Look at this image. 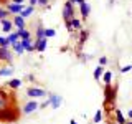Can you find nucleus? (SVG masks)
Segmentation results:
<instances>
[{"mask_svg":"<svg viewBox=\"0 0 132 124\" xmlns=\"http://www.w3.org/2000/svg\"><path fill=\"white\" fill-rule=\"evenodd\" d=\"M106 71V66H96V69H94V78H96V80H101L102 78V73Z\"/></svg>","mask_w":132,"mask_h":124,"instance_id":"412c9836","label":"nucleus"},{"mask_svg":"<svg viewBox=\"0 0 132 124\" xmlns=\"http://www.w3.org/2000/svg\"><path fill=\"white\" fill-rule=\"evenodd\" d=\"M48 106H50V99H48V96H46V99H45V101L41 103L38 107H40V109H45V107H48Z\"/></svg>","mask_w":132,"mask_h":124,"instance_id":"473e14b6","label":"nucleus"},{"mask_svg":"<svg viewBox=\"0 0 132 124\" xmlns=\"http://www.w3.org/2000/svg\"><path fill=\"white\" fill-rule=\"evenodd\" d=\"M74 18V3L71 0H66L64 2V7H63V20L68 22V20Z\"/></svg>","mask_w":132,"mask_h":124,"instance_id":"7ed1b4c3","label":"nucleus"},{"mask_svg":"<svg viewBox=\"0 0 132 124\" xmlns=\"http://www.w3.org/2000/svg\"><path fill=\"white\" fill-rule=\"evenodd\" d=\"M43 36H45V27L40 23L38 27H36V40H38V38H43Z\"/></svg>","mask_w":132,"mask_h":124,"instance_id":"bb28decb","label":"nucleus"},{"mask_svg":"<svg viewBox=\"0 0 132 124\" xmlns=\"http://www.w3.org/2000/svg\"><path fill=\"white\" fill-rule=\"evenodd\" d=\"M48 99H50V106L53 109H58L61 106V103H63V98L60 94H55V93H48Z\"/></svg>","mask_w":132,"mask_h":124,"instance_id":"0eeeda50","label":"nucleus"},{"mask_svg":"<svg viewBox=\"0 0 132 124\" xmlns=\"http://www.w3.org/2000/svg\"><path fill=\"white\" fill-rule=\"evenodd\" d=\"M12 48H13V51H15V53H16L18 56H20V55H23V53H25V48L22 47V43H20V41H18V43H15V45H13Z\"/></svg>","mask_w":132,"mask_h":124,"instance_id":"b1692460","label":"nucleus"},{"mask_svg":"<svg viewBox=\"0 0 132 124\" xmlns=\"http://www.w3.org/2000/svg\"><path fill=\"white\" fill-rule=\"evenodd\" d=\"M38 103H36V99H30V101H27L23 104V107H22V113L23 114H31V113H35L36 109H38Z\"/></svg>","mask_w":132,"mask_h":124,"instance_id":"423d86ee","label":"nucleus"},{"mask_svg":"<svg viewBox=\"0 0 132 124\" xmlns=\"http://www.w3.org/2000/svg\"><path fill=\"white\" fill-rule=\"evenodd\" d=\"M116 94H117V86L106 84L104 86V104H114Z\"/></svg>","mask_w":132,"mask_h":124,"instance_id":"f03ea898","label":"nucleus"},{"mask_svg":"<svg viewBox=\"0 0 132 124\" xmlns=\"http://www.w3.org/2000/svg\"><path fill=\"white\" fill-rule=\"evenodd\" d=\"M0 27H2V32L10 33L12 28H13V22H12V20H8V18H3V20H0Z\"/></svg>","mask_w":132,"mask_h":124,"instance_id":"ddd939ff","label":"nucleus"},{"mask_svg":"<svg viewBox=\"0 0 132 124\" xmlns=\"http://www.w3.org/2000/svg\"><path fill=\"white\" fill-rule=\"evenodd\" d=\"M88 36H89V32L88 30H81L79 32V45H84L86 40H88Z\"/></svg>","mask_w":132,"mask_h":124,"instance_id":"5701e85b","label":"nucleus"},{"mask_svg":"<svg viewBox=\"0 0 132 124\" xmlns=\"http://www.w3.org/2000/svg\"><path fill=\"white\" fill-rule=\"evenodd\" d=\"M0 47H3V48H10V45H8V40H7V36H2V35H0Z\"/></svg>","mask_w":132,"mask_h":124,"instance_id":"c85d7f7f","label":"nucleus"},{"mask_svg":"<svg viewBox=\"0 0 132 124\" xmlns=\"http://www.w3.org/2000/svg\"><path fill=\"white\" fill-rule=\"evenodd\" d=\"M126 124H132V121H127V122H126Z\"/></svg>","mask_w":132,"mask_h":124,"instance_id":"ea45409f","label":"nucleus"},{"mask_svg":"<svg viewBox=\"0 0 132 124\" xmlns=\"http://www.w3.org/2000/svg\"><path fill=\"white\" fill-rule=\"evenodd\" d=\"M38 5L40 7H48L50 5V0H38Z\"/></svg>","mask_w":132,"mask_h":124,"instance_id":"72a5a7b5","label":"nucleus"},{"mask_svg":"<svg viewBox=\"0 0 132 124\" xmlns=\"http://www.w3.org/2000/svg\"><path fill=\"white\" fill-rule=\"evenodd\" d=\"M101 80L104 81V84H112V73H111V71H104Z\"/></svg>","mask_w":132,"mask_h":124,"instance_id":"aec40b11","label":"nucleus"},{"mask_svg":"<svg viewBox=\"0 0 132 124\" xmlns=\"http://www.w3.org/2000/svg\"><path fill=\"white\" fill-rule=\"evenodd\" d=\"M107 63H109V58H107V56H101V58H99V65H101V66H106Z\"/></svg>","mask_w":132,"mask_h":124,"instance_id":"7c9ffc66","label":"nucleus"},{"mask_svg":"<svg viewBox=\"0 0 132 124\" xmlns=\"http://www.w3.org/2000/svg\"><path fill=\"white\" fill-rule=\"evenodd\" d=\"M20 33V38H31V32L28 28H23V30H16Z\"/></svg>","mask_w":132,"mask_h":124,"instance_id":"393cba45","label":"nucleus"},{"mask_svg":"<svg viewBox=\"0 0 132 124\" xmlns=\"http://www.w3.org/2000/svg\"><path fill=\"white\" fill-rule=\"evenodd\" d=\"M13 66H5V68H0V76H7V78H10V76H13Z\"/></svg>","mask_w":132,"mask_h":124,"instance_id":"f3484780","label":"nucleus"},{"mask_svg":"<svg viewBox=\"0 0 132 124\" xmlns=\"http://www.w3.org/2000/svg\"><path fill=\"white\" fill-rule=\"evenodd\" d=\"M69 22H71V28H73V30H76V32H81L82 30V22H81L79 18L74 17V18H71Z\"/></svg>","mask_w":132,"mask_h":124,"instance_id":"dca6fc26","label":"nucleus"},{"mask_svg":"<svg viewBox=\"0 0 132 124\" xmlns=\"http://www.w3.org/2000/svg\"><path fill=\"white\" fill-rule=\"evenodd\" d=\"M13 27H16V30H23V28H27V22H25V18L22 15H13Z\"/></svg>","mask_w":132,"mask_h":124,"instance_id":"1a4fd4ad","label":"nucleus"},{"mask_svg":"<svg viewBox=\"0 0 132 124\" xmlns=\"http://www.w3.org/2000/svg\"><path fill=\"white\" fill-rule=\"evenodd\" d=\"M23 8H25L23 3H13V2H10V3L7 5V10L10 12V13H13V15H18L20 12L23 10Z\"/></svg>","mask_w":132,"mask_h":124,"instance_id":"9b49d317","label":"nucleus"},{"mask_svg":"<svg viewBox=\"0 0 132 124\" xmlns=\"http://www.w3.org/2000/svg\"><path fill=\"white\" fill-rule=\"evenodd\" d=\"M20 43H22V47L25 48V51H28V53L36 51V47H35V43H33L31 38H20Z\"/></svg>","mask_w":132,"mask_h":124,"instance_id":"6e6552de","label":"nucleus"},{"mask_svg":"<svg viewBox=\"0 0 132 124\" xmlns=\"http://www.w3.org/2000/svg\"><path fill=\"white\" fill-rule=\"evenodd\" d=\"M79 13H81V17H82L84 20L88 18L89 13H91V5H89L88 2H86V0H84L82 3H79Z\"/></svg>","mask_w":132,"mask_h":124,"instance_id":"f8f14e48","label":"nucleus"},{"mask_svg":"<svg viewBox=\"0 0 132 124\" xmlns=\"http://www.w3.org/2000/svg\"><path fill=\"white\" fill-rule=\"evenodd\" d=\"M101 121H102V111H101V109H97V111H96V114H94V118H93V122H94V124H99Z\"/></svg>","mask_w":132,"mask_h":124,"instance_id":"a878e982","label":"nucleus"},{"mask_svg":"<svg viewBox=\"0 0 132 124\" xmlns=\"http://www.w3.org/2000/svg\"><path fill=\"white\" fill-rule=\"evenodd\" d=\"M7 86H8V88H12V89H18L20 86H22V80H16V78H13V80H8Z\"/></svg>","mask_w":132,"mask_h":124,"instance_id":"a211bd4d","label":"nucleus"},{"mask_svg":"<svg viewBox=\"0 0 132 124\" xmlns=\"http://www.w3.org/2000/svg\"><path fill=\"white\" fill-rule=\"evenodd\" d=\"M0 61H12V53H10V50L8 48H3V47H0Z\"/></svg>","mask_w":132,"mask_h":124,"instance_id":"4468645a","label":"nucleus"},{"mask_svg":"<svg viewBox=\"0 0 132 124\" xmlns=\"http://www.w3.org/2000/svg\"><path fill=\"white\" fill-rule=\"evenodd\" d=\"M16 119H18V111L15 109V106H8L0 111V121L2 122H15Z\"/></svg>","mask_w":132,"mask_h":124,"instance_id":"f257e3e1","label":"nucleus"},{"mask_svg":"<svg viewBox=\"0 0 132 124\" xmlns=\"http://www.w3.org/2000/svg\"><path fill=\"white\" fill-rule=\"evenodd\" d=\"M7 40H8V45L13 47L15 43H18V41H20V33L18 32H10V33H8V36H7Z\"/></svg>","mask_w":132,"mask_h":124,"instance_id":"2eb2a0df","label":"nucleus"},{"mask_svg":"<svg viewBox=\"0 0 132 124\" xmlns=\"http://www.w3.org/2000/svg\"><path fill=\"white\" fill-rule=\"evenodd\" d=\"M35 47H36V51L43 53L45 50H46V47H48V38H46V36H43V38H38V40L35 38Z\"/></svg>","mask_w":132,"mask_h":124,"instance_id":"9d476101","label":"nucleus"},{"mask_svg":"<svg viewBox=\"0 0 132 124\" xmlns=\"http://www.w3.org/2000/svg\"><path fill=\"white\" fill-rule=\"evenodd\" d=\"M71 2H73V3H78V5H79V3H82L84 0H71Z\"/></svg>","mask_w":132,"mask_h":124,"instance_id":"c9c22d12","label":"nucleus"},{"mask_svg":"<svg viewBox=\"0 0 132 124\" xmlns=\"http://www.w3.org/2000/svg\"><path fill=\"white\" fill-rule=\"evenodd\" d=\"M116 122H117V124H126V122H127V119L124 118V114H122L119 109L116 111Z\"/></svg>","mask_w":132,"mask_h":124,"instance_id":"4be33fe9","label":"nucleus"},{"mask_svg":"<svg viewBox=\"0 0 132 124\" xmlns=\"http://www.w3.org/2000/svg\"><path fill=\"white\" fill-rule=\"evenodd\" d=\"M69 124H78V122L74 121V119H71V121H69Z\"/></svg>","mask_w":132,"mask_h":124,"instance_id":"58836bf2","label":"nucleus"},{"mask_svg":"<svg viewBox=\"0 0 132 124\" xmlns=\"http://www.w3.org/2000/svg\"><path fill=\"white\" fill-rule=\"evenodd\" d=\"M33 12H35V7H31V5H28V7H25V8H23V10H22V12H20V13H18V15H22V17H23V18H28V17H30V15L33 13Z\"/></svg>","mask_w":132,"mask_h":124,"instance_id":"6ab92c4d","label":"nucleus"},{"mask_svg":"<svg viewBox=\"0 0 132 124\" xmlns=\"http://www.w3.org/2000/svg\"><path fill=\"white\" fill-rule=\"evenodd\" d=\"M129 71H132V65H126L121 68V73H129Z\"/></svg>","mask_w":132,"mask_h":124,"instance_id":"2f4dec72","label":"nucleus"},{"mask_svg":"<svg viewBox=\"0 0 132 124\" xmlns=\"http://www.w3.org/2000/svg\"><path fill=\"white\" fill-rule=\"evenodd\" d=\"M127 118L132 119V109H129V113H127Z\"/></svg>","mask_w":132,"mask_h":124,"instance_id":"e433bc0d","label":"nucleus"},{"mask_svg":"<svg viewBox=\"0 0 132 124\" xmlns=\"http://www.w3.org/2000/svg\"><path fill=\"white\" fill-rule=\"evenodd\" d=\"M56 35V30L55 28H45V36L50 40V38H53V36Z\"/></svg>","mask_w":132,"mask_h":124,"instance_id":"cd10ccee","label":"nucleus"},{"mask_svg":"<svg viewBox=\"0 0 132 124\" xmlns=\"http://www.w3.org/2000/svg\"><path fill=\"white\" fill-rule=\"evenodd\" d=\"M10 15V12L7 10V8H2L0 7V20H3V18H7V17Z\"/></svg>","mask_w":132,"mask_h":124,"instance_id":"c756f323","label":"nucleus"},{"mask_svg":"<svg viewBox=\"0 0 132 124\" xmlns=\"http://www.w3.org/2000/svg\"><path fill=\"white\" fill-rule=\"evenodd\" d=\"M12 2H13V3H23L25 0H12Z\"/></svg>","mask_w":132,"mask_h":124,"instance_id":"4c0bfd02","label":"nucleus"},{"mask_svg":"<svg viewBox=\"0 0 132 124\" xmlns=\"http://www.w3.org/2000/svg\"><path fill=\"white\" fill-rule=\"evenodd\" d=\"M27 96L30 99H40V98H46L48 93L43 88H28L27 89Z\"/></svg>","mask_w":132,"mask_h":124,"instance_id":"20e7f679","label":"nucleus"},{"mask_svg":"<svg viewBox=\"0 0 132 124\" xmlns=\"http://www.w3.org/2000/svg\"><path fill=\"white\" fill-rule=\"evenodd\" d=\"M8 106H12V94H8L5 89L0 88V111Z\"/></svg>","mask_w":132,"mask_h":124,"instance_id":"39448f33","label":"nucleus"},{"mask_svg":"<svg viewBox=\"0 0 132 124\" xmlns=\"http://www.w3.org/2000/svg\"><path fill=\"white\" fill-rule=\"evenodd\" d=\"M28 5H31V7H36V5H38V0H30V2H28Z\"/></svg>","mask_w":132,"mask_h":124,"instance_id":"f704fd0d","label":"nucleus"}]
</instances>
